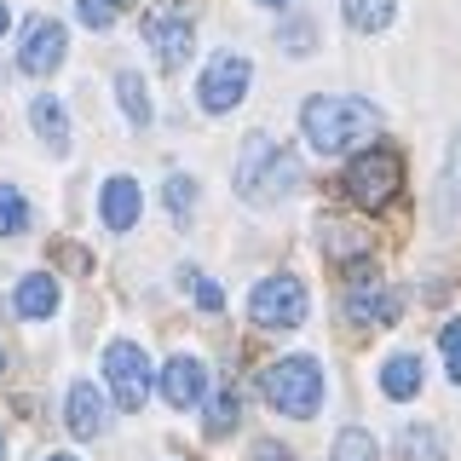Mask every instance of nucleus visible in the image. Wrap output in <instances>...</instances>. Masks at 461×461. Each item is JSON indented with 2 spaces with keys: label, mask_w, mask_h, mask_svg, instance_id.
I'll use <instances>...</instances> for the list:
<instances>
[{
  "label": "nucleus",
  "mask_w": 461,
  "mask_h": 461,
  "mask_svg": "<svg viewBox=\"0 0 461 461\" xmlns=\"http://www.w3.org/2000/svg\"><path fill=\"white\" fill-rule=\"evenodd\" d=\"M444 191H450V196H461V139L450 144V179H444ZM456 220H461V208H456Z\"/></svg>",
  "instance_id": "cd10ccee"
},
{
  "label": "nucleus",
  "mask_w": 461,
  "mask_h": 461,
  "mask_svg": "<svg viewBox=\"0 0 461 461\" xmlns=\"http://www.w3.org/2000/svg\"><path fill=\"white\" fill-rule=\"evenodd\" d=\"M266 6H283V0H266Z\"/></svg>",
  "instance_id": "72a5a7b5"
},
{
  "label": "nucleus",
  "mask_w": 461,
  "mask_h": 461,
  "mask_svg": "<svg viewBox=\"0 0 461 461\" xmlns=\"http://www.w3.org/2000/svg\"><path fill=\"white\" fill-rule=\"evenodd\" d=\"M18 312L23 317H52L58 312V283L47 277V271H35V277L18 283Z\"/></svg>",
  "instance_id": "dca6fc26"
},
{
  "label": "nucleus",
  "mask_w": 461,
  "mask_h": 461,
  "mask_svg": "<svg viewBox=\"0 0 461 461\" xmlns=\"http://www.w3.org/2000/svg\"><path fill=\"white\" fill-rule=\"evenodd\" d=\"M139 220V185L133 179H110L104 185V225L110 230H127Z\"/></svg>",
  "instance_id": "2eb2a0df"
},
{
  "label": "nucleus",
  "mask_w": 461,
  "mask_h": 461,
  "mask_svg": "<svg viewBox=\"0 0 461 461\" xmlns=\"http://www.w3.org/2000/svg\"><path fill=\"white\" fill-rule=\"evenodd\" d=\"M306 312H312V294H306V283L288 277V271L266 277V283L254 288V300H249V317L266 329V335H288V329H300V323H306Z\"/></svg>",
  "instance_id": "20e7f679"
},
{
  "label": "nucleus",
  "mask_w": 461,
  "mask_h": 461,
  "mask_svg": "<svg viewBox=\"0 0 461 461\" xmlns=\"http://www.w3.org/2000/svg\"><path fill=\"white\" fill-rule=\"evenodd\" d=\"M191 202H196V185L185 179V173H173L167 179V213L173 220H191Z\"/></svg>",
  "instance_id": "a878e982"
},
{
  "label": "nucleus",
  "mask_w": 461,
  "mask_h": 461,
  "mask_svg": "<svg viewBox=\"0 0 461 461\" xmlns=\"http://www.w3.org/2000/svg\"><path fill=\"white\" fill-rule=\"evenodd\" d=\"M375 127H381V115L369 104H357V98H306V104H300V133H306V144L323 150V156L352 150V144L369 139Z\"/></svg>",
  "instance_id": "f257e3e1"
},
{
  "label": "nucleus",
  "mask_w": 461,
  "mask_h": 461,
  "mask_svg": "<svg viewBox=\"0 0 461 461\" xmlns=\"http://www.w3.org/2000/svg\"><path fill=\"white\" fill-rule=\"evenodd\" d=\"M438 352H444V369H450V381H461V317L438 329Z\"/></svg>",
  "instance_id": "393cba45"
},
{
  "label": "nucleus",
  "mask_w": 461,
  "mask_h": 461,
  "mask_svg": "<svg viewBox=\"0 0 461 461\" xmlns=\"http://www.w3.org/2000/svg\"><path fill=\"white\" fill-rule=\"evenodd\" d=\"M398 450H403V461H444L438 432H432V427H410V432L398 438Z\"/></svg>",
  "instance_id": "aec40b11"
},
{
  "label": "nucleus",
  "mask_w": 461,
  "mask_h": 461,
  "mask_svg": "<svg viewBox=\"0 0 461 461\" xmlns=\"http://www.w3.org/2000/svg\"><path fill=\"white\" fill-rule=\"evenodd\" d=\"M156 386H162V398L173 403V410H191V403L202 398V386H208V375H202L196 357H167V369L156 375Z\"/></svg>",
  "instance_id": "9b49d317"
},
{
  "label": "nucleus",
  "mask_w": 461,
  "mask_h": 461,
  "mask_svg": "<svg viewBox=\"0 0 461 461\" xmlns=\"http://www.w3.org/2000/svg\"><path fill=\"white\" fill-rule=\"evenodd\" d=\"M29 122H35V133H41L47 150H69V115H64V104H58L52 93H41L35 104H29Z\"/></svg>",
  "instance_id": "ddd939ff"
},
{
  "label": "nucleus",
  "mask_w": 461,
  "mask_h": 461,
  "mask_svg": "<svg viewBox=\"0 0 461 461\" xmlns=\"http://www.w3.org/2000/svg\"><path fill=\"white\" fill-rule=\"evenodd\" d=\"M346 317H352L357 329H393L398 323V294L375 277V271H352V283H346Z\"/></svg>",
  "instance_id": "0eeeda50"
},
{
  "label": "nucleus",
  "mask_w": 461,
  "mask_h": 461,
  "mask_svg": "<svg viewBox=\"0 0 461 461\" xmlns=\"http://www.w3.org/2000/svg\"><path fill=\"white\" fill-rule=\"evenodd\" d=\"M104 375H110V398L122 403V410H139L144 393H150V364H144V352L133 340H110Z\"/></svg>",
  "instance_id": "1a4fd4ad"
},
{
  "label": "nucleus",
  "mask_w": 461,
  "mask_h": 461,
  "mask_svg": "<svg viewBox=\"0 0 461 461\" xmlns=\"http://www.w3.org/2000/svg\"><path fill=\"white\" fill-rule=\"evenodd\" d=\"M259 393L277 403L283 415H317V403H323V369L312 357H283V364H271L259 375Z\"/></svg>",
  "instance_id": "7ed1b4c3"
},
{
  "label": "nucleus",
  "mask_w": 461,
  "mask_h": 461,
  "mask_svg": "<svg viewBox=\"0 0 461 461\" xmlns=\"http://www.w3.org/2000/svg\"><path fill=\"white\" fill-rule=\"evenodd\" d=\"M64 47H69V35H64V23H58V18H29L18 69H23V76H52V69L64 64Z\"/></svg>",
  "instance_id": "9d476101"
},
{
  "label": "nucleus",
  "mask_w": 461,
  "mask_h": 461,
  "mask_svg": "<svg viewBox=\"0 0 461 461\" xmlns=\"http://www.w3.org/2000/svg\"><path fill=\"white\" fill-rule=\"evenodd\" d=\"M381 393H386V398H415V393H421V357H415V352H398V357H386Z\"/></svg>",
  "instance_id": "4468645a"
},
{
  "label": "nucleus",
  "mask_w": 461,
  "mask_h": 461,
  "mask_svg": "<svg viewBox=\"0 0 461 461\" xmlns=\"http://www.w3.org/2000/svg\"><path fill=\"white\" fill-rule=\"evenodd\" d=\"M179 277H185V288L196 294V306H202V312H225V288H220V283H208L202 271H179Z\"/></svg>",
  "instance_id": "b1692460"
},
{
  "label": "nucleus",
  "mask_w": 461,
  "mask_h": 461,
  "mask_svg": "<svg viewBox=\"0 0 461 461\" xmlns=\"http://www.w3.org/2000/svg\"><path fill=\"white\" fill-rule=\"evenodd\" d=\"M23 225H29V202L12 185H0V237H18Z\"/></svg>",
  "instance_id": "412c9836"
},
{
  "label": "nucleus",
  "mask_w": 461,
  "mask_h": 461,
  "mask_svg": "<svg viewBox=\"0 0 461 461\" xmlns=\"http://www.w3.org/2000/svg\"><path fill=\"white\" fill-rule=\"evenodd\" d=\"M403 185V162L398 150H386V144H375V150H357V162L346 167V196L357 202V208H386V202L398 196Z\"/></svg>",
  "instance_id": "39448f33"
},
{
  "label": "nucleus",
  "mask_w": 461,
  "mask_h": 461,
  "mask_svg": "<svg viewBox=\"0 0 461 461\" xmlns=\"http://www.w3.org/2000/svg\"><path fill=\"white\" fill-rule=\"evenodd\" d=\"M52 461H76V456H52Z\"/></svg>",
  "instance_id": "473e14b6"
},
{
  "label": "nucleus",
  "mask_w": 461,
  "mask_h": 461,
  "mask_svg": "<svg viewBox=\"0 0 461 461\" xmlns=\"http://www.w3.org/2000/svg\"><path fill=\"white\" fill-rule=\"evenodd\" d=\"M254 461H294V456H288L283 444H271V438H266V444H254Z\"/></svg>",
  "instance_id": "c756f323"
},
{
  "label": "nucleus",
  "mask_w": 461,
  "mask_h": 461,
  "mask_svg": "<svg viewBox=\"0 0 461 461\" xmlns=\"http://www.w3.org/2000/svg\"><path fill=\"white\" fill-rule=\"evenodd\" d=\"M0 461H6V432H0Z\"/></svg>",
  "instance_id": "2f4dec72"
},
{
  "label": "nucleus",
  "mask_w": 461,
  "mask_h": 461,
  "mask_svg": "<svg viewBox=\"0 0 461 461\" xmlns=\"http://www.w3.org/2000/svg\"><path fill=\"white\" fill-rule=\"evenodd\" d=\"M115 6H122V0H76V18H81L86 29H104V23L115 18Z\"/></svg>",
  "instance_id": "bb28decb"
},
{
  "label": "nucleus",
  "mask_w": 461,
  "mask_h": 461,
  "mask_svg": "<svg viewBox=\"0 0 461 461\" xmlns=\"http://www.w3.org/2000/svg\"><path fill=\"white\" fill-rule=\"evenodd\" d=\"M64 421H69L76 438H98V427H104V398H98L86 381H76L69 398H64Z\"/></svg>",
  "instance_id": "f8f14e48"
},
{
  "label": "nucleus",
  "mask_w": 461,
  "mask_h": 461,
  "mask_svg": "<svg viewBox=\"0 0 461 461\" xmlns=\"http://www.w3.org/2000/svg\"><path fill=\"white\" fill-rule=\"evenodd\" d=\"M398 12V0H346V23L352 29H386Z\"/></svg>",
  "instance_id": "f3484780"
},
{
  "label": "nucleus",
  "mask_w": 461,
  "mask_h": 461,
  "mask_svg": "<svg viewBox=\"0 0 461 461\" xmlns=\"http://www.w3.org/2000/svg\"><path fill=\"white\" fill-rule=\"evenodd\" d=\"M317 41V29L312 23H294V29H283V47H312Z\"/></svg>",
  "instance_id": "c85d7f7f"
},
{
  "label": "nucleus",
  "mask_w": 461,
  "mask_h": 461,
  "mask_svg": "<svg viewBox=\"0 0 461 461\" xmlns=\"http://www.w3.org/2000/svg\"><path fill=\"white\" fill-rule=\"evenodd\" d=\"M335 461H375V438L364 427H346L335 438Z\"/></svg>",
  "instance_id": "5701e85b"
},
{
  "label": "nucleus",
  "mask_w": 461,
  "mask_h": 461,
  "mask_svg": "<svg viewBox=\"0 0 461 461\" xmlns=\"http://www.w3.org/2000/svg\"><path fill=\"white\" fill-rule=\"evenodd\" d=\"M0 369H6V357H0Z\"/></svg>",
  "instance_id": "f704fd0d"
},
{
  "label": "nucleus",
  "mask_w": 461,
  "mask_h": 461,
  "mask_svg": "<svg viewBox=\"0 0 461 461\" xmlns=\"http://www.w3.org/2000/svg\"><path fill=\"white\" fill-rule=\"evenodd\" d=\"M323 249L335 259H352V254H364L369 242H364V230H352L346 220H323Z\"/></svg>",
  "instance_id": "a211bd4d"
},
{
  "label": "nucleus",
  "mask_w": 461,
  "mask_h": 461,
  "mask_svg": "<svg viewBox=\"0 0 461 461\" xmlns=\"http://www.w3.org/2000/svg\"><path fill=\"white\" fill-rule=\"evenodd\" d=\"M300 179H306V162H300L294 150H288V144H277V139H249L242 144V162H237V191L242 196H294L300 191Z\"/></svg>",
  "instance_id": "f03ea898"
},
{
  "label": "nucleus",
  "mask_w": 461,
  "mask_h": 461,
  "mask_svg": "<svg viewBox=\"0 0 461 461\" xmlns=\"http://www.w3.org/2000/svg\"><path fill=\"white\" fill-rule=\"evenodd\" d=\"M115 93H122V110H127V122L133 127H144L150 122V98H144V81L127 69V76H115Z\"/></svg>",
  "instance_id": "6ab92c4d"
},
{
  "label": "nucleus",
  "mask_w": 461,
  "mask_h": 461,
  "mask_svg": "<svg viewBox=\"0 0 461 461\" xmlns=\"http://www.w3.org/2000/svg\"><path fill=\"white\" fill-rule=\"evenodd\" d=\"M208 432H213V438L237 432V393H213L208 398Z\"/></svg>",
  "instance_id": "4be33fe9"
},
{
  "label": "nucleus",
  "mask_w": 461,
  "mask_h": 461,
  "mask_svg": "<svg viewBox=\"0 0 461 461\" xmlns=\"http://www.w3.org/2000/svg\"><path fill=\"white\" fill-rule=\"evenodd\" d=\"M144 41H150V52L162 58L167 69H179L185 58H191V6H179V0L150 6V18H144Z\"/></svg>",
  "instance_id": "423d86ee"
},
{
  "label": "nucleus",
  "mask_w": 461,
  "mask_h": 461,
  "mask_svg": "<svg viewBox=\"0 0 461 461\" xmlns=\"http://www.w3.org/2000/svg\"><path fill=\"white\" fill-rule=\"evenodd\" d=\"M249 81H254V64L242 52H220L208 69H202V110H237L242 104V93H249Z\"/></svg>",
  "instance_id": "6e6552de"
},
{
  "label": "nucleus",
  "mask_w": 461,
  "mask_h": 461,
  "mask_svg": "<svg viewBox=\"0 0 461 461\" xmlns=\"http://www.w3.org/2000/svg\"><path fill=\"white\" fill-rule=\"evenodd\" d=\"M6 23H12V12H6V0H0V35H6Z\"/></svg>",
  "instance_id": "7c9ffc66"
}]
</instances>
